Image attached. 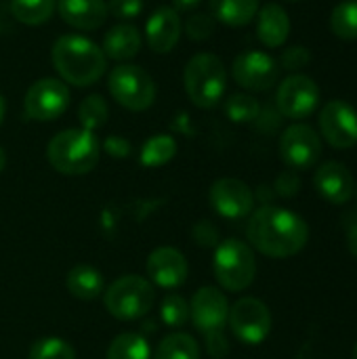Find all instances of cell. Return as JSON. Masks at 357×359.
Returning <instances> with one entry per match:
<instances>
[{
    "label": "cell",
    "instance_id": "1",
    "mask_svg": "<svg viewBox=\"0 0 357 359\" xmlns=\"http://www.w3.org/2000/svg\"><path fill=\"white\" fill-rule=\"evenodd\" d=\"M248 242L271 259H288L299 255L309 242L307 223L292 210L265 204L248 221Z\"/></svg>",
    "mask_w": 357,
    "mask_h": 359
},
{
    "label": "cell",
    "instance_id": "2",
    "mask_svg": "<svg viewBox=\"0 0 357 359\" xmlns=\"http://www.w3.org/2000/svg\"><path fill=\"white\" fill-rule=\"evenodd\" d=\"M53 65L63 82L72 86H93L107 69V57L101 46L80 34L59 36L50 50Z\"/></svg>",
    "mask_w": 357,
    "mask_h": 359
},
{
    "label": "cell",
    "instance_id": "3",
    "mask_svg": "<svg viewBox=\"0 0 357 359\" xmlns=\"http://www.w3.org/2000/svg\"><path fill=\"white\" fill-rule=\"evenodd\" d=\"M101 156V143L95 133L84 128H67L57 133L46 147L48 164L69 177H80L90 172Z\"/></svg>",
    "mask_w": 357,
    "mask_h": 359
},
{
    "label": "cell",
    "instance_id": "4",
    "mask_svg": "<svg viewBox=\"0 0 357 359\" xmlns=\"http://www.w3.org/2000/svg\"><path fill=\"white\" fill-rule=\"evenodd\" d=\"M183 86L196 107L210 109L219 105L227 88L225 63L213 53L194 55L183 69Z\"/></svg>",
    "mask_w": 357,
    "mask_h": 359
},
{
    "label": "cell",
    "instance_id": "5",
    "mask_svg": "<svg viewBox=\"0 0 357 359\" xmlns=\"http://www.w3.org/2000/svg\"><path fill=\"white\" fill-rule=\"evenodd\" d=\"M213 269L221 288L229 292H242L255 282L257 261L248 244L229 238L217 246Z\"/></svg>",
    "mask_w": 357,
    "mask_h": 359
},
{
    "label": "cell",
    "instance_id": "6",
    "mask_svg": "<svg viewBox=\"0 0 357 359\" xmlns=\"http://www.w3.org/2000/svg\"><path fill=\"white\" fill-rule=\"evenodd\" d=\"M107 88L116 103L128 111H145L156 101L154 78L135 63H120L107 76Z\"/></svg>",
    "mask_w": 357,
    "mask_h": 359
},
{
    "label": "cell",
    "instance_id": "7",
    "mask_svg": "<svg viewBox=\"0 0 357 359\" xmlns=\"http://www.w3.org/2000/svg\"><path fill=\"white\" fill-rule=\"evenodd\" d=\"M103 301H105V309L116 320L130 322L151 311L156 292L149 280L139 278V276H124L105 290Z\"/></svg>",
    "mask_w": 357,
    "mask_h": 359
},
{
    "label": "cell",
    "instance_id": "8",
    "mask_svg": "<svg viewBox=\"0 0 357 359\" xmlns=\"http://www.w3.org/2000/svg\"><path fill=\"white\" fill-rule=\"evenodd\" d=\"M320 105V86L305 74H290L280 82L276 93V107L280 116L290 120L309 118Z\"/></svg>",
    "mask_w": 357,
    "mask_h": 359
},
{
    "label": "cell",
    "instance_id": "9",
    "mask_svg": "<svg viewBox=\"0 0 357 359\" xmlns=\"http://www.w3.org/2000/svg\"><path fill=\"white\" fill-rule=\"evenodd\" d=\"M229 328L238 341L244 345H261L271 332V313L267 305L259 299H240L229 309Z\"/></svg>",
    "mask_w": 357,
    "mask_h": 359
},
{
    "label": "cell",
    "instance_id": "10",
    "mask_svg": "<svg viewBox=\"0 0 357 359\" xmlns=\"http://www.w3.org/2000/svg\"><path fill=\"white\" fill-rule=\"evenodd\" d=\"M69 105V88L63 80L57 78H40L36 80L23 99V107L27 118L38 122L57 120Z\"/></svg>",
    "mask_w": 357,
    "mask_h": 359
},
{
    "label": "cell",
    "instance_id": "11",
    "mask_svg": "<svg viewBox=\"0 0 357 359\" xmlns=\"http://www.w3.org/2000/svg\"><path fill=\"white\" fill-rule=\"evenodd\" d=\"M234 80L246 90H269L276 86L280 76L278 61L263 50H244L231 63Z\"/></svg>",
    "mask_w": 357,
    "mask_h": 359
},
{
    "label": "cell",
    "instance_id": "12",
    "mask_svg": "<svg viewBox=\"0 0 357 359\" xmlns=\"http://www.w3.org/2000/svg\"><path fill=\"white\" fill-rule=\"evenodd\" d=\"M280 156L290 168H311L322 156V139L309 124H292L280 137Z\"/></svg>",
    "mask_w": 357,
    "mask_h": 359
},
{
    "label": "cell",
    "instance_id": "13",
    "mask_svg": "<svg viewBox=\"0 0 357 359\" xmlns=\"http://www.w3.org/2000/svg\"><path fill=\"white\" fill-rule=\"evenodd\" d=\"M320 130L332 147H353L357 145V111L347 101H328L320 111Z\"/></svg>",
    "mask_w": 357,
    "mask_h": 359
},
{
    "label": "cell",
    "instance_id": "14",
    "mask_svg": "<svg viewBox=\"0 0 357 359\" xmlns=\"http://www.w3.org/2000/svg\"><path fill=\"white\" fill-rule=\"evenodd\" d=\"M210 206L225 219H242L252 212L255 194L252 189L234 177H225L213 183L208 191Z\"/></svg>",
    "mask_w": 357,
    "mask_h": 359
},
{
    "label": "cell",
    "instance_id": "15",
    "mask_svg": "<svg viewBox=\"0 0 357 359\" xmlns=\"http://www.w3.org/2000/svg\"><path fill=\"white\" fill-rule=\"evenodd\" d=\"M189 318L194 320L196 328L204 334L223 330L229 318V303L219 288H200L189 303Z\"/></svg>",
    "mask_w": 357,
    "mask_h": 359
},
{
    "label": "cell",
    "instance_id": "16",
    "mask_svg": "<svg viewBox=\"0 0 357 359\" xmlns=\"http://www.w3.org/2000/svg\"><path fill=\"white\" fill-rule=\"evenodd\" d=\"M181 34H183V21H181V15L173 6L156 8L145 23L147 44L154 53H160V55L170 53L177 46Z\"/></svg>",
    "mask_w": 357,
    "mask_h": 359
},
{
    "label": "cell",
    "instance_id": "17",
    "mask_svg": "<svg viewBox=\"0 0 357 359\" xmlns=\"http://www.w3.org/2000/svg\"><path fill=\"white\" fill-rule=\"evenodd\" d=\"M318 194L330 204H345L356 191L351 170L341 162H324L314 177Z\"/></svg>",
    "mask_w": 357,
    "mask_h": 359
},
{
    "label": "cell",
    "instance_id": "18",
    "mask_svg": "<svg viewBox=\"0 0 357 359\" xmlns=\"http://www.w3.org/2000/svg\"><path fill=\"white\" fill-rule=\"evenodd\" d=\"M187 261L185 257L170 246L158 248L147 259V276L160 288H177L187 280Z\"/></svg>",
    "mask_w": 357,
    "mask_h": 359
},
{
    "label": "cell",
    "instance_id": "19",
    "mask_svg": "<svg viewBox=\"0 0 357 359\" xmlns=\"http://www.w3.org/2000/svg\"><path fill=\"white\" fill-rule=\"evenodd\" d=\"M57 11L69 27L82 32L99 29L109 15L105 0H57Z\"/></svg>",
    "mask_w": 357,
    "mask_h": 359
},
{
    "label": "cell",
    "instance_id": "20",
    "mask_svg": "<svg viewBox=\"0 0 357 359\" xmlns=\"http://www.w3.org/2000/svg\"><path fill=\"white\" fill-rule=\"evenodd\" d=\"M290 36V17L288 13L276 4L269 2L257 13V38L267 46V48H278L284 46Z\"/></svg>",
    "mask_w": 357,
    "mask_h": 359
},
{
    "label": "cell",
    "instance_id": "21",
    "mask_svg": "<svg viewBox=\"0 0 357 359\" xmlns=\"http://www.w3.org/2000/svg\"><path fill=\"white\" fill-rule=\"evenodd\" d=\"M141 32L130 23H120L105 32L101 50L114 61H128L141 50Z\"/></svg>",
    "mask_w": 357,
    "mask_h": 359
},
{
    "label": "cell",
    "instance_id": "22",
    "mask_svg": "<svg viewBox=\"0 0 357 359\" xmlns=\"http://www.w3.org/2000/svg\"><path fill=\"white\" fill-rule=\"evenodd\" d=\"M67 292L80 301H95L103 294V276L90 265H76L65 278Z\"/></svg>",
    "mask_w": 357,
    "mask_h": 359
},
{
    "label": "cell",
    "instance_id": "23",
    "mask_svg": "<svg viewBox=\"0 0 357 359\" xmlns=\"http://www.w3.org/2000/svg\"><path fill=\"white\" fill-rule=\"evenodd\" d=\"M259 13V0H210V15L231 27L248 25Z\"/></svg>",
    "mask_w": 357,
    "mask_h": 359
},
{
    "label": "cell",
    "instance_id": "24",
    "mask_svg": "<svg viewBox=\"0 0 357 359\" xmlns=\"http://www.w3.org/2000/svg\"><path fill=\"white\" fill-rule=\"evenodd\" d=\"M177 154V141L170 135H156L147 139L141 147L139 160L147 168H158L168 164Z\"/></svg>",
    "mask_w": 357,
    "mask_h": 359
},
{
    "label": "cell",
    "instance_id": "25",
    "mask_svg": "<svg viewBox=\"0 0 357 359\" xmlns=\"http://www.w3.org/2000/svg\"><path fill=\"white\" fill-rule=\"evenodd\" d=\"M154 359H200V347L194 337L175 332L156 347Z\"/></svg>",
    "mask_w": 357,
    "mask_h": 359
},
{
    "label": "cell",
    "instance_id": "26",
    "mask_svg": "<svg viewBox=\"0 0 357 359\" xmlns=\"http://www.w3.org/2000/svg\"><path fill=\"white\" fill-rule=\"evenodd\" d=\"M57 0H11V11L17 21L25 25H40L50 19Z\"/></svg>",
    "mask_w": 357,
    "mask_h": 359
},
{
    "label": "cell",
    "instance_id": "27",
    "mask_svg": "<svg viewBox=\"0 0 357 359\" xmlns=\"http://www.w3.org/2000/svg\"><path fill=\"white\" fill-rule=\"evenodd\" d=\"M107 359H151V349L141 334L124 332L112 341Z\"/></svg>",
    "mask_w": 357,
    "mask_h": 359
},
{
    "label": "cell",
    "instance_id": "28",
    "mask_svg": "<svg viewBox=\"0 0 357 359\" xmlns=\"http://www.w3.org/2000/svg\"><path fill=\"white\" fill-rule=\"evenodd\" d=\"M330 29L341 40H357V0H343L332 8Z\"/></svg>",
    "mask_w": 357,
    "mask_h": 359
},
{
    "label": "cell",
    "instance_id": "29",
    "mask_svg": "<svg viewBox=\"0 0 357 359\" xmlns=\"http://www.w3.org/2000/svg\"><path fill=\"white\" fill-rule=\"evenodd\" d=\"M261 114V103L246 95V93H238V95H231L227 101H225V116L236 122V124H246V122H257Z\"/></svg>",
    "mask_w": 357,
    "mask_h": 359
},
{
    "label": "cell",
    "instance_id": "30",
    "mask_svg": "<svg viewBox=\"0 0 357 359\" xmlns=\"http://www.w3.org/2000/svg\"><path fill=\"white\" fill-rule=\"evenodd\" d=\"M107 116H109V107L101 95H88L78 107V120L82 128L90 133L101 128L107 122Z\"/></svg>",
    "mask_w": 357,
    "mask_h": 359
},
{
    "label": "cell",
    "instance_id": "31",
    "mask_svg": "<svg viewBox=\"0 0 357 359\" xmlns=\"http://www.w3.org/2000/svg\"><path fill=\"white\" fill-rule=\"evenodd\" d=\"M29 359H76V351L67 341L46 337L29 347Z\"/></svg>",
    "mask_w": 357,
    "mask_h": 359
},
{
    "label": "cell",
    "instance_id": "32",
    "mask_svg": "<svg viewBox=\"0 0 357 359\" xmlns=\"http://www.w3.org/2000/svg\"><path fill=\"white\" fill-rule=\"evenodd\" d=\"M162 322L170 328H181L187 324L189 320V305L183 297L170 292L164 297V303H162Z\"/></svg>",
    "mask_w": 357,
    "mask_h": 359
},
{
    "label": "cell",
    "instance_id": "33",
    "mask_svg": "<svg viewBox=\"0 0 357 359\" xmlns=\"http://www.w3.org/2000/svg\"><path fill=\"white\" fill-rule=\"evenodd\" d=\"M183 29H185L187 38H191V40H196V42L206 40V38H210L213 32H215V17L208 15V13H194V15H189V19L185 21Z\"/></svg>",
    "mask_w": 357,
    "mask_h": 359
},
{
    "label": "cell",
    "instance_id": "34",
    "mask_svg": "<svg viewBox=\"0 0 357 359\" xmlns=\"http://www.w3.org/2000/svg\"><path fill=\"white\" fill-rule=\"evenodd\" d=\"M311 61V53L307 50V46L303 44H295L284 48L282 57H280V67L288 69V72H299L303 67H307Z\"/></svg>",
    "mask_w": 357,
    "mask_h": 359
},
{
    "label": "cell",
    "instance_id": "35",
    "mask_svg": "<svg viewBox=\"0 0 357 359\" xmlns=\"http://www.w3.org/2000/svg\"><path fill=\"white\" fill-rule=\"evenodd\" d=\"M107 13L118 19H137L143 13V0H109Z\"/></svg>",
    "mask_w": 357,
    "mask_h": 359
},
{
    "label": "cell",
    "instance_id": "36",
    "mask_svg": "<svg viewBox=\"0 0 357 359\" xmlns=\"http://www.w3.org/2000/svg\"><path fill=\"white\" fill-rule=\"evenodd\" d=\"M206 341H208L206 349H208V353L215 359H225V355L229 353V345H227V339H225L223 330L206 334Z\"/></svg>",
    "mask_w": 357,
    "mask_h": 359
},
{
    "label": "cell",
    "instance_id": "37",
    "mask_svg": "<svg viewBox=\"0 0 357 359\" xmlns=\"http://www.w3.org/2000/svg\"><path fill=\"white\" fill-rule=\"evenodd\" d=\"M299 189H301V181L295 172H282L276 181V191L284 198L299 194Z\"/></svg>",
    "mask_w": 357,
    "mask_h": 359
},
{
    "label": "cell",
    "instance_id": "38",
    "mask_svg": "<svg viewBox=\"0 0 357 359\" xmlns=\"http://www.w3.org/2000/svg\"><path fill=\"white\" fill-rule=\"evenodd\" d=\"M103 149L109 154V156H114V158H126L128 154H130V143L124 139V137H107L105 141H103Z\"/></svg>",
    "mask_w": 357,
    "mask_h": 359
},
{
    "label": "cell",
    "instance_id": "39",
    "mask_svg": "<svg viewBox=\"0 0 357 359\" xmlns=\"http://www.w3.org/2000/svg\"><path fill=\"white\" fill-rule=\"evenodd\" d=\"M347 248L353 255V259H357V223L349 225L347 229Z\"/></svg>",
    "mask_w": 357,
    "mask_h": 359
},
{
    "label": "cell",
    "instance_id": "40",
    "mask_svg": "<svg viewBox=\"0 0 357 359\" xmlns=\"http://www.w3.org/2000/svg\"><path fill=\"white\" fill-rule=\"evenodd\" d=\"M200 2H202V0H173V8H175L177 13H181V11H191V8H196Z\"/></svg>",
    "mask_w": 357,
    "mask_h": 359
},
{
    "label": "cell",
    "instance_id": "41",
    "mask_svg": "<svg viewBox=\"0 0 357 359\" xmlns=\"http://www.w3.org/2000/svg\"><path fill=\"white\" fill-rule=\"evenodd\" d=\"M4 114H6V101H4V97L0 95V124L4 122Z\"/></svg>",
    "mask_w": 357,
    "mask_h": 359
},
{
    "label": "cell",
    "instance_id": "42",
    "mask_svg": "<svg viewBox=\"0 0 357 359\" xmlns=\"http://www.w3.org/2000/svg\"><path fill=\"white\" fill-rule=\"evenodd\" d=\"M4 166H6V154H4V149L0 147V172L4 170Z\"/></svg>",
    "mask_w": 357,
    "mask_h": 359
},
{
    "label": "cell",
    "instance_id": "43",
    "mask_svg": "<svg viewBox=\"0 0 357 359\" xmlns=\"http://www.w3.org/2000/svg\"><path fill=\"white\" fill-rule=\"evenodd\" d=\"M353 359H357V343H356V347H353Z\"/></svg>",
    "mask_w": 357,
    "mask_h": 359
},
{
    "label": "cell",
    "instance_id": "44",
    "mask_svg": "<svg viewBox=\"0 0 357 359\" xmlns=\"http://www.w3.org/2000/svg\"><path fill=\"white\" fill-rule=\"evenodd\" d=\"M288 2H299V0H288Z\"/></svg>",
    "mask_w": 357,
    "mask_h": 359
}]
</instances>
